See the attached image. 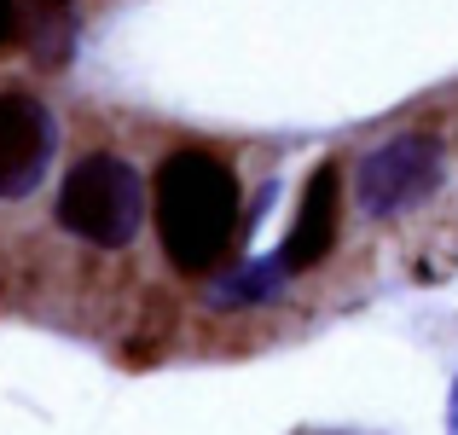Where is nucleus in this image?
Here are the masks:
<instances>
[{"instance_id": "obj_3", "label": "nucleus", "mask_w": 458, "mask_h": 435, "mask_svg": "<svg viewBox=\"0 0 458 435\" xmlns=\"http://www.w3.org/2000/svg\"><path fill=\"white\" fill-rule=\"evenodd\" d=\"M88 0H0V76L6 70H58L70 64Z\"/></svg>"}, {"instance_id": "obj_2", "label": "nucleus", "mask_w": 458, "mask_h": 435, "mask_svg": "<svg viewBox=\"0 0 458 435\" xmlns=\"http://www.w3.org/2000/svg\"><path fill=\"white\" fill-rule=\"evenodd\" d=\"M343 233H348V180H343V157H325V163L302 180L296 215H291V226H284L279 250H273V261H279V273L291 279V290L302 285V279H313V273H319L325 261L336 256Z\"/></svg>"}, {"instance_id": "obj_1", "label": "nucleus", "mask_w": 458, "mask_h": 435, "mask_svg": "<svg viewBox=\"0 0 458 435\" xmlns=\"http://www.w3.org/2000/svg\"><path fill=\"white\" fill-rule=\"evenodd\" d=\"M348 180V209L360 221H406L412 209H424L447 180V145L429 128H401V134L366 145L354 157V168H343Z\"/></svg>"}]
</instances>
